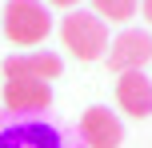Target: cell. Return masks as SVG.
Segmentation results:
<instances>
[{
	"label": "cell",
	"mask_w": 152,
	"mask_h": 148,
	"mask_svg": "<svg viewBox=\"0 0 152 148\" xmlns=\"http://www.w3.org/2000/svg\"><path fill=\"white\" fill-rule=\"evenodd\" d=\"M116 100H120V108L128 112V116H136V120L152 116V80L144 72H124V76L116 80Z\"/></svg>",
	"instance_id": "cell-7"
},
{
	"label": "cell",
	"mask_w": 152,
	"mask_h": 148,
	"mask_svg": "<svg viewBox=\"0 0 152 148\" xmlns=\"http://www.w3.org/2000/svg\"><path fill=\"white\" fill-rule=\"evenodd\" d=\"M48 104H52V88L44 80H4L0 108L16 116H36V112H48Z\"/></svg>",
	"instance_id": "cell-4"
},
{
	"label": "cell",
	"mask_w": 152,
	"mask_h": 148,
	"mask_svg": "<svg viewBox=\"0 0 152 148\" xmlns=\"http://www.w3.org/2000/svg\"><path fill=\"white\" fill-rule=\"evenodd\" d=\"M80 140L88 148H120L124 140V124L116 112H108L104 104H92L80 116Z\"/></svg>",
	"instance_id": "cell-5"
},
{
	"label": "cell",
	"mask_w": 152,
	"mask_h": 148,
	"mask_svg": "<svg viewBox=\"0 0 152 148\" xmlns=\"http://www.w3.org/2000/svg\"><path fill=\"white\" fill-rule=\"evenodd\" d=\"M44 4H52V8H68V12H72V8H80V0H44Z\"/></svg>",
	"instance_id": "cell-10"
},
{
	"label": "cell",
	"mask_w": 152,
	"mask_h": 148,
	"mask_svg": "<svg viewBox=\"0 0 152 148\" xmlns=\"http://www.w3.org/2000/svg\"><path fill=\"white\" fill-rule=\"evenodd\" d=\"M140 8H144V20L152 24V0H140Z\"/></svg>",
	"instance_id": "cell-11"
},
{
	"label": "cell",
	"mask_w": 152,
	"mask_h": 148,
	"mask_svg": "<svg viewBox=\"0 0 152 148\" xmlns=\"http://www.w3.org/2000/svg\"><path fill=\"white\" fill-rule=\"evenodd\" d=\"M0 68H4L8 80H44L48 84V80L60 76L64 60L56 52H44V48H40V52H16V56H8Z\"/></svg>",
	"instance_id": "cell-6"
},
{
	"label": "cell",
	"mask_w": 152,
	"mask_h": 148,
	"mask_svg": "<svg viewBox=\"0 0 152 148\" xmlns=\"http://www.w3.org/2000/svg\"><path fill=\"white\" fill-rule=\"evenodd\" d=\"M0 148H60V132L40 120H24L0 132Z\"/></svg>",
	"instance_id": "cell-8"
},
{
	"label": "cell",
	"mask_w": 152,
	"mask_h": 148,
	"mask_svg": "<svg viewBox=\"0 0 152 148\" xmlns=\"http://www.w3.org/2000/svg\"><path fill=\"white\" fill-rule=\"evenodd\" d=\"M60 40H64V48H68L76 60H100L108 52V24L96 12L72 8L60 20Z\"/></svg>",
	"instance_id": "cell-2"
},
{
	"label": "cell",
	"mask_w": 152,
	"mask_h": 148,
	"mask_svg": "<svg viewBox=\"0 0 152 148\" xmlns=\"http://www.w3.org/2000/svg\"><path fill=\"white\" fill-rule=\"evenodd\" d=\"M0 116H4V112H0Z\"/></svg>",
	"instance_id": "cell-12"
},
{
	"label": "cell",
	"mask_w": 152,
	"mask_h": 148,
	"mask_svg": "<svg viewBox=\"0 0 152 148\" xmlns=\"http://www.w3.org/2000/svg\"><path fill=\"white\" fill-rule=\"evenodd\" d=\"M136 8H140V0H92V12L100 16V20H112V24H124V20H132L136 16Z\"/></svg>",
	"instance_id": "cell-9"
},
{
	"label": "cell",
	"mask_w": 152,
	"mask_h": 148,
	"mask_svg": "<svg viewBox=\"0 0 152 148\" xmlns=\"http://www.w3.org/2000/svg\"><path fill=\"white\" fill-rule=\"evenodd\" d=\"M108 68L112 72H144V64L152 60V36L140 28H124L120 36L108 40V52H104Z\"/></svg>",
	"instance_id": "cell-3"
},
{
	"label": "cell",
	"mask_w": 152,
	"mask_h": 148,
	"mask_svg": "<svg viewBox=\"0 0 152 148\" xmlns=\"http://www.w3.org/2000/svg\"><path fill=\"white\" fill-rule=\"evenodd\" d=\"M0 28L12 44L32 48L40 40H48L52 32V12H48L44 0H8L4 12H0Z\"/></svg>",
	"instance_id": "cell-1"
}]
</instances>
